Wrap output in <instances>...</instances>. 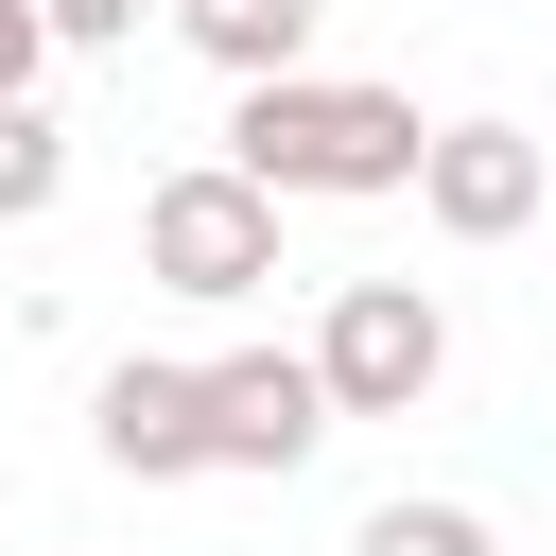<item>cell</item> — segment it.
<instances>
[{
	"label": "cell",
	"mask_w": 556,
	"mask_h": 556,
	"mask_svg": "<svg viewBox=\"0 0 556 556\" xmlns=\"http://www.w3.org/2000/svg\"><path fill=\"white\" fill-rule=\"evenodd\" d=\"M87 434H104V469H139V486H191V469H208V365H156V348H122V365L87 382Z\"/></svg>",
	"instance_id": "cell-6"
},
{
	"label": "cell",
	"mask_w": 556,
	"mask_h": 556,
	"mask_svg": "<svg viewBox=\"0 0 556 556\" xmlns=\"http://www.w3.org/2000/svg\"><path fill=\"white\" fill-rule=\"evenodd\" d=\"M313 17H330V0H174V35H191L226 87H295V70H313Z\"/></svg>",
	"instance_id": "cell-7"
},
{
	"label": "cell",
	"mask_w": 556,
	"mask_h": 556,
	"mask_svg": "<svg viewBox=\"0 0 556 556\" xmlns=\"http://www.w3.org/2000/svg\"><path fill=\"white\" fill-rule=\"evenodd\" d=\"M434 122L400 87H348V70H295V87H243L226 104V174H261L278 208L295 191H417Z\"/></svg>",
	"instance_id": "cell-1"
},
{
	"label": "cell",
	"mask_w": 556,
	"mask_h": 556,
	"mask_svg": "<svg viewBox=\"0 0 556 556\" xmlns=\"http://www.w3.org/2000/svg\"><path fill=\"white\" fill-rule=\"evenodd\" d=\"M139 278L191 295V313H243V295L278 278V191L226 174V156H174V174L139 191Z\"/></svg>",
	"instance_id": "cell-2"
},
{
	"label": "cell",
	"mask_w": 556,
	"mask_h": 556,
	"mask_svg": "<svg viewBox=\"0 0 556 556\" xmlns=\"http://www.w3.org/2000/svg\"><path fill=\"white\" fill-rule=\"evenodd\" d=\"M35 70H52V17H35V0H0V104H35Z\"/></svg>",
	"instance_id": "cell-11"
},
{
	"label": "cell",
	"mask_w": 556,
	"mask_h": 556,
	"mask_svg": "<svg viewBox=\"0 0 556 556\" xmlns=\"http://www.w3.org/2000/svg\"><path fill=\"white\" fill-rule=\"evenodd\" d=\"M539 191H556V156H539L521 122H434V156H417V208H434L452 243H521Z\"/></svg>",
	"instance_id": "cell-5"
},
{
	"label": "cell",
	"mask_w": 556,
	"mask_h": 556,
	"mask_svg": "<svg viewBox=\"0 0 556 556\" xmlns=\"http://www.w3.org/2000/svg\"><path fill=\"white\" fill-rule=\"evenodd\" d=\"M52 191H70V122L52 104H0V226H35Z\"/></svg>",
	"instance_id": "cell-8"
},
{
	"label": "cell",
	"mask_w": 556,
	"mask_h": 556,
	"mask_svg": "<svg viewBox=\"0 0 556 556\" xmlns=\"http://www.w3.org/2000/svg\"><path fill=\"white\" fill-rule=\"evenodd\" d=\"M348 556H504V539H486V504H417V486H400V504H365Z\"/></svg>",
	"instance_id": "cell-9"
},
{
	"label": "cell",
	"mask_w": 556,
	"mask_h": 556,
	"mask_svg": "<svg viewBox=\"0 0 556 556\" xmlns=\"http://www.w3.org/2000/svg\"><path fill=\"white\" fill-rule=\"evenodd\" d=\"M313 382H330V417H417V400L452 382V313H434V278H330V313H313Z\"/></svg>",
	"instance_id": "cell-3"
},
{
	"label": "cell",
	"mask_w": 556,
	"mask_h": 556,
	"mask_svg": "<svg viewBox=\"0 0 556 556\" xmlns=\"http://www.w3.org/2000/svg\"><path fill=\"white\" fill-rule=\"evenodd\" d=\"M35 17H52V52H122V35L174 17V0H35Z\"/></svg>",
	"instance_id": "cell-10"
},
{
	"label": "cell",
	"mask_w": 556,
	"mask_h": 556,
	"mask_svg": "<svg viewBox=\"0 0 556 556\" xmlns=\"http://www.w3.org/2000/svg\"><path fill=\"white\" fill-rule=\"evenodd\" d=\"M348 417L313 382V348H226L208 365V469H313Z\"/></svg>",
	"instance_id": "cell-4"
}]
</instances>
